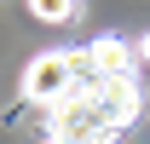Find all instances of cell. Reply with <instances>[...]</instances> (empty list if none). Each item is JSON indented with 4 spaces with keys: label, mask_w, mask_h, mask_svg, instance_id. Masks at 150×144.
I'll list each match as a JSON object with an SVG mask.
<instances>
[{
    "label": "cell",
    "mask_w": 150,
    "mask_h": 144,
    "mask_svg": "<svg viewBox=\"0 0 150 144\" xmlns=\"http://www.w3.org/2000/svg\"><path fill=\"white\" fill-rule=\"evenodd\" d=\"M75 69H81V58L40 52L35 64L23 69V98H29V104H64V98H75Z\"/></svg>",
    "instance_id": "1"
},
{
    "label": "cell",
    "mask_w": 150,
    "mask_h": 144,
    "mask_svg": "<svg viewBox=\"0 0 150 144\" xmlns=\"http://www.w3.org/2000/svg\"><path fill=\"white\" fill-rule=\"evenodd\" d=\"M81 64H87V69H98V75H127V64H133V52H127V46H121V40H93Z\"/></svg>",
    "instance_id": "2"
},
{
    "label": "cell",
    "mask_w": 150,
    "mask_h": 144,
    "mask_svg": "<svg viewBox=\"0 0 150 144\" xmlns=\"http://www.w3.org/2000/svg\"><path fill=\"white\" fill-rule=\"evenodd\" d=\"M29 12L40 23H69L75 18V0H29Z\"/></svg>",
    "instance_id": "3"
},
{
    "label": "cell",
    "mask_w": 150,
    "mask_h": 144,
    "mask_svg": "<svg viewBox=\"0 0 150 144\" xmlns=\"http://www.w3.org/2000/svg\"><path fill=\"white\" fill-rule=\"evenodd\" d=\"M139 58H144V64H150V35H144V40H139Z\"/></svg>",
    "instance_id": "4"
},
{
    "label": "cell",
    "mask_w": 150,
    "mask_h": 144,
    "mask_svg": "<svg viewBox=\"0 0 150 144\" xmlns=\"http://www.w3.org/2000/svg\"><path fill=\"white\" fill-rule=\"evenodd\" d=\"M46 144H81V138H64V133H52V138H46Z\"/></svg>",
    "instance_id": "5"
}]
</instances>
